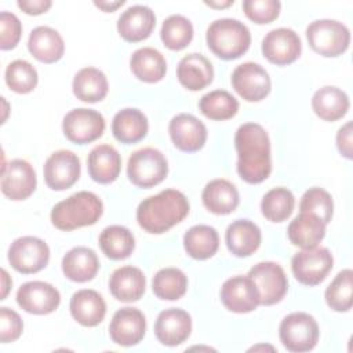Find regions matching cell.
Masks as SVG:
<instances>
[{
  "label": "cell",
  "instance_id": "9",
  "mask_svg": "<svg viewBox=\"0 0 353 353\" xmlns=\"http://www.w3.org/2000/svg\"><path fill=\"white\" fill-rule=\"evenodd\" d=\"M50 261L47 243L34 236L15 239L8 248V262L19 273L32 274L43 270Z\"/></svg>",
  "mask_w": 353,
  "mask_h": 353
},
{
  "label": "cell",
  "instance_id": "51",
  "mask_svg": "<svg viewBox=\"0 0 353 353\" xmlns=\"http://www.w3.org/2000/svg\"><path fill=\"white\" fill-rule=\"evenodd\" d=\"M205 4L207 6H210V7H212V8H226V7H229V6H232L233 4V0H228V1H205Z\"/></svg>",
  "mask_w": 353,
  "mask_h": 353
},
{
  "label": "cell",
  "instance_id": "50",
  "mask_svg": "<svg viewBox=\"0 0 353 353\" xmlns=\"http://www.w3.org/2000/svg\"><path fill=\"white\" fill-rule=\"evenodd\" d=\"M12 285V280L11 277L8 276L7 270L6 269H1V298L0 299H6L10 288Z\"/></svg>",
  "mask_w": 353,
  "mask_h": 353
},
{
  "label": "cell",
  "instance_id": "43",
  "mask_svg": "<svg viewBox=\"0 0 353 353\" xmlns=\"http://www.w3.org/2000/svg\"><path fill=\"white\" fill-rule=\"evenodd\" d=\"M299 212L313 214L327 225L334 214V201L331 194L323 188L307 189L301 197Z\"/></svg>",
  "mask_w": 353,
  "mask_h": 353
},
{
  "label": "cell",
  "instance_id": "11",
  "mask_svg": "<svg viewBox=\"0 0 353 353\" xmlns=\"http://www.w3.org/2000/svg\"><path fill=\"white\" fill-rule=\"evenodd\" d=\"M103 116L88 108H76L65 114L62 130L65 137L77 145H85L97 141L105 131Z\"/></svg>",
  "mask_w": 353,
  "mask_h": 353
},
{
  "label": "cell",
  "instance_id": "4",
  "mask_svg": "<svg viewBox=\"0 0 353 353\" xmlns=\"http://www.w3.org/2000/svg\"><path fill=\"white\" fill-rule=\"evenodd\" d=\"M208 48L221 59H237L251 44L250 29L234 18H221L210 23L205 33Z\"/></svg>",
  "mask_w": 353,
  "mask_h": 353
},
{
  "label": "cell",
  "instance_id": "1",
  "mask_svg": "<svg viewBox=\"0 0 353 353\" xmlns=\"http://www.w3.org/2000/svg\"><path fill=\"white\" fill-rule=\"evenodd\" d=\"M237 172L247 183H261L272 172L270 139L266 130L256 123L241 124L234 135Z\"/></svg>",
  "mask_w": 353,
  "mask_h": 353
},
{
  "label": "cell",
  "instance_id": "22",
  "mask_svg": "<svg viewBox=\"0 0 353 353\" xmlns=\"http://www.w3.org/2000/svg\"><path fill=\"white\" fill-rule=\"evenodd\" d=\"M146 277L139 268L127 265L117 268L109 277V291L120 302H135L142 298Z\"/></svg>",
  "mask_w": 353,
  "mask_h": 353
},
{
  "label": "cell",
  "instance_id": "7",
  "mask_svg": "<svg viewBox=\"0 0 353 353\" xmlns=\"http://www.w3.org/2000/svg\"><path fill=\"white\" fill-rule=\"evenodd\" d=\"M319 335L317 321L305 312L287 314L279 327V336L283 346L295 353L312 350L317 345Z\"/></svg>",
  "mask_w": 353,
  "mask_h": 353
},
{
  "label": "cell",
  "instance_id": "17",
  "mask_svg": "<svg viewBox=\"0 0 353 353\" xmlns=\"http://www.w3.org/2000/svg\"><path fill=\"white\" fill-rule=\"evenodd\" d=\"M146 331V319L143 313L131 306L119 309L109 324V336L119 346L138 345Z\"/></svg>",
  "mask_w": 353,
  "mask_h": 353
},
{
  "label": "cell",
  "instance_id": "37",
  "mask_svg": "<svg viewBox=\"0 0 353 353\" xmlns=\"http://www.w3.org/2000/svg\"><path fill=\"white\" fill-rule=\"evenodd\" d=\"M153 294L163 301H176L188 290V277L178 268H163L152 280Z\"/></svg>",
  "mask_w": 353,
  "mask_h": 353
},
{
  "label": "cell",
  "instance_id": "31",
  "mask_svg": "<svg viewBox=\"0 0 353 353\" xmlns=\"http://www.w3.org/2000/svg\"><path fill=\"white\" fill-rule=\"evenodd\" d=\"M132 74L145 83H157L164 79L167 62L163 54L153 47H141L130 58Z\"/></svg>",
  "mask_w": 353,
  "mask_h": 353
},
{
  "label": "cell",
  "instance_id": "28",
  "mask_svg": "<svg viewBox=\"0 0 353 353\" xmlns=\"http://www.w3.org/2000/svg\"><path fill=\"white\" fill-rule=\"evenodd\" d=\"M99 270V259L92 248L73 247L62 258V272L66 279L76 283L92 280Z\"/></svg>",
  "mask_w": 353,
  "mask_h": 353
},
{
  "label": "cell",
  "instance_id": "45",
  "mask_svg": "<svg viewBox=\"0 0 353 353\" xmlns=\"http://www.w3.org/2000/svg\"><path fill=\"white\" fill-rule=\"evenodd\" d=\"M22 34V25L18 17L8 11L0 12V48L12 50Z\"/></svg>",
  "mask_w": 353,
  "mask_h": 353
},
{
  "label": "cell",
  "instance_id": "46",
  "mask_svg": "<svg viewBox=\"0 0 353 353\" xmlns=\"http://www.w3.org/2000/svg\"><path fill=\"white\" fill-rule=\"evenodd\" d=\"M23 330V323L21 316L10 309L0 307V341L1 343H8L17 341Z\"/></svg>",
  "mask_w": 353,
  "mask_h": 353
},
{
  "label": "cell",
  "instance_id": "34",
  "mask_svg": "<svg viewBox=\"0 0 353 353\" xmlns=\"http://www.w3.org/2000/svg\"><path fill=\"white\" fill-rule=\"evenodd\" d=\"M72 88L77 99L88 103H95L102 101L108 95L109 84L102 70L87 66L80 69L74 74Z\"/></svg>",
  "mask_w": 353,
  "mask_h": 353
},
{
  "label": "cell",
  "instance_id": "38",
  "mask_svg": "<svg viewBox=\"0 0 353 353\" xmlns=\"http://www.w3.org/2000/svg\"><path fill=\"white\" fill-rule=\"evenodd\" d=\"M199 109L210 120H228L239 112V101L225 90H214L200 98Z\"/></svg>",
  "mask_w": 353,
  "mask_h": 353
},
{
  "label": "cell",
  "instance_id": "24",
  "mask_svg": "<svg viewBox=\"0 0 353 353\" xmlns=\"http://www.w3.org/2000/svg\"><path fill=\"white\" fill-rule=\"evenodd\" d=\"M176 77L186 90L200 91L212 83L214 68L203 54L192 52L179 61Z\"/></svg>",
  "mask_w": 353,
  "mask_h": 353
},
{
  "label": "cell",
  "instance_id": "44",
  "mask_svg": "<svg viewBox=\"0 0 353 353\" xmlns=\"http://www.w3.org/2000/svg\"><path fill=\"white\" fill-rule=\"evenodd\" d=\"M281 3L279 0H244L243 11L248 19L263 25L273 22L280 14Z\"/></svg>",
  "mask_w": 353,
  "mask_h": 353
},
{
  "label": "cell",
  "instance_id": "27",
  "mask_svg": "<svg viewBox=\"0 0 353 353\" xmlns=\"http://www.w3.org/2000/svg\"><path fill=\"white\" fill-rule=\"evenodd\" d=\"M204 207L216 215H226L233 212L239 203L240 196L237 188L223 178L210 181L201 193Z\"/></svg>",
  "mask_w": 353,
  "mask_h": 353
},
{
  "label": "cell",
  "instance_id": "48",
  "mask_svg": "<svg viewBox=\"0 0 353 353\" xmlns=\"http://www.w3.org/2000/svg\"><path fill=\"white\" fill-rule=\"evenodd\" d=\"M17 4L28 15H40L52 6L50 0H19Z\"/></svg>",
  "mask_w": 353,
  "mask_h": 353
},
{
  "label": "cell",
  "instance_id": "14",
  "mask_svg": "<svg viewBox=\"0 0 353 353\" xmlns=\"http://www.w3.org/2000/svg\"><path fill=\"white\" fill-rule=\"evenodd\" d=\"M302 51V43L298 33L290 28H277L270 30L262 40L263 57L279 66L295 62Z\"/></svg>",
  "mask_w": 353,
  "mask_h": 353
},
{
  "label": "cell",
  "instance_id": "5",
  "mask_svg": "<svg viewBox=\"0 0 353 353\" xmlns=\"http://www.w3.org/2000/svg\"><path fill=\"white\" fill-rule=\"evenodd\" d=\"M310 48L323 57H339L350 44L349 28L335 19H316L306 28Z\"/></svg>",
  "mask_w": 353,
  "mask_h": 353
},
{
  "label": "cell",
  "instance_id": "29",
  "mask_svg": "<svg viewBox=\"0 0 353 353\" xmlns=\"http://www.w3.org/2000/svg\"><path fill=\"white\" fill-rule=\"evenodd\" d=\"M29 52L43 63H54L59 61L65 52L62 36L50 26L34 28L28 39Z\"/></svg>",
  "mask_w": 353,
  "mask_h": 353
},
{
  "label": "cell",
  "instance_id": "13",
  "mask_svg": "<svg viewBox=\"0 0 353 353\" xmlns=\"http://www.w3.org/2000/svg\"><path fill=\"white\" fill-rule=\"evenodd\" d=\"M80 159L72 150L61 149L48 156L44 163V181L52 190H65L80 178Z\"/></svg>",
  "mask_w": 353,
  "mask_h": 353
},
{
  "label": "cell",
  "instance_id": "35",
  "mask_svg": "<svg viewBox=\"0 0 353 353\" xmlns=\"http://www.w3.org/2000/svg\"><path fill=\"white\" fill-rule=\"evenodd\" d=\"M183 247L189 256L199 261L208 259L218 251V232L210 225H194L183 234Z\"/></svg>",
  "mask_w": 353,
  "mask_h": 353
},
{
  "label": "cell",
  "instance_id": "3",
  "mask_svg": "<svg viewBox=\"0 0 353 353\" xmlns=\"http://www.w3.org/2000/svg\"><path fill=\"white\" fill-rule=\"evenodd\" d=\"M103 212L102 200L92 192L81 190L57 203L51 210V223L63 232L91 226Z\"/></svg>",
  "mask_w": 353,
  "mask_h": 353
},
{
  "label": "cell",
  "instance_id": "33",
  "mask_svg": "<svg viewBox=\"0 0 353 353\" xmlns=\"http://www.w3.org/2000/svg\"><path fill=\"white\" fill-rule=\"evenodd\" d=\"M290 241L301 248L316 247L325 236V223L313 214L299 212L287 229Z\"/></svg>",
  "mask_w": 353,
  "mask_h": 353
},
{
  "label": "cell",
  "instance_id": "36",
  "mask_svg": "<svg viewBox=\"0 0 353 353\" xmlns=\"http://www.w3.org/2000/svg\"><path fill=\"white\" fill-rule=\"evenodd\" d=\"M99 247L108 258L120 261L132 254L135 248V239L132 232L125 226L110 225L101 232Z\"/></svg>",
  "mask_w": 353,
  "mask_h": 353
},
{
  "label": "cell",
  "instance_id": "10",
  "mask_svg": "<svg viewBox=\"0 0 353 353\" xmlns=\"http://www.w3.org/2000/svg\"><path fill=\"white\" fill-rule=\"evenodd\" d=\"M247 276L254 281L259 292L261 305H276L287 294L288 279L284 273V269L276 262H258L250 269Z\"/></svg>",
  "mask_w": 353,
  "mask_h": 353
},
{
  "label": "cell",
  "instance_id": "39",
  "mask_svg": "<svg viewBox=\"0 0 353 353\" xmlns=\"http://www.w3.org/2000/svg\"><path fill=\"white\" fill-rule=\"evenodd\" d=\"M295 207V197L287 188L279 186L270 189L261 201L262 215L270 222H284L288 219Z\"/></svg>",
  "mask_w": 353,
  "mask_h": 353
},
{
  "label": "cell",
  "instance_id": "12",
  "mask_svg": "<svg viewBox=\"0 0 353 353\" xmlns=\"http://www.w3.org/2000/svg\"><path fill=\"white\" fill-rule=\"evenodd\" d=\"M232 87L247 102L265 99L272 88L269 73L259 63L244 62L232 73Z\"/></svg>",
  "mask_w": 353,
  "mask_h": 353
},
{
  "label": "cell",
  "instance_id": "49",
  "mask_svg": "<svg viewBox=\"0 0 353 353\" xmlns=\"http://www.w3.org/2000/svg\"><path fill=\"white\" fill-rule=\"evenodd\" d=\"M94 4L105 12H113L114 10H117L119 7H121L124 4V0H119V1H94Z\"/></svg>",
  "mask_w": 353,
  "mask_h": 353
},
{
  "label": "cell",
  "instance_id": "15",
  "mask_svg": "<svg viewBox=\"0 0 353 353\" xmlns=\"http://www.w3.org/2000/svg\"><path fill=\"white\" fill-rule=\"evenodd\" d=\"M36 171L23 159H14L1 170V192L14 201L28 199L36 189Z\"/></svg>",
  "mask_w": 353,
  "mask_h": 353
},
{
  "label": "cell",
  "instance_id": "32",
  "mask_svg": "<svg viewBox=\"0 0 353 353\" xmlns=\"http://www.w3.org/2000/svg\"><path fill=\"white\" fill-rule=\"evenodd\" d=\"M350 102L345 91L334 85L319 88L312 98L313 112L325 121H336L349 110Z\"/></svg>",
  "mask_w": 353,
  "mask_h": 353
},
{
  "label": "cell",
  "instance_id": "30",
  "mask_svg": "<svg viewBox=\"0 0 353 353\" xmlns=\"http://www.w3.org/2000/svg\"><path fill=\"white\" fill-rule=\"evenodd\" d=\"M149 130L146 116L135 108L119 110L112 121L113 137L121 143H137L142 141Z\"/></svg>",
  "mask_w": 353,
  "mask_h": 353
},
{
  "label": "cell",
  "instance_id": "18",
  "mask_svg": "<svg viewBox=\"0 0 353 353\" xmlns=\"http://www.w3.org/2000/svg\"><path fill=\"white\" fill-rule=\"evenodd\" d=\"M221 301L233 313H250L259 305V292L248 276H233L221 287Z\"/></svg>",
  "mask_w": 353,
  "mask_h": 353
},
{
  "label": "cell",
  "instance_id": "52",
  "mask_svg": "<svg viewBox=\"0 0 353 353\" xmlns=\"http://www.w3.org/2000/svg\"><path fill=\"white\" fill-rule=\"evenodd\" d=\"M258 349H269V350H274V347L273 346H268V345H258V346H254V347H251L250 350H258Z\"/></svg>",
  "mask_w": 353,
  "mask_h": 353
},
{
  "label": "cell",
  "instance_id": "25",
  "mask_svg": "<svg viewBox=\"0 0 353 353\" xmlns=\"http://www.w3.org/2000/svg\"><path fill=\"white\" fill-rule=\"evenodd\" d=\"M87 168L92 181L106 185L117 179L121 170L120 153L110 145L95 146L87 157Z\"/></svg>",
  "mask_w": 353,
  "mask_h": 353
},
{
  "label": "cell",
  "instance_id": "6",
  "mask_svg": "<svg viewBox=\"0 0 353 353\" xmlns=\"http://www.w3.org/2000/svg\"><path fill=\"white\" fill-rule=\"evenodd\" d=\"M168 174L165 156L154 148H142L131 153L127 163L128 179L138 188H153Z\"/></svg>",
  "mask_w": 353,
  "mask_h": 353
},
{
  "label": "cell",
  "instance_id": "42",
  "mask_svg": "<svg viewBox=\"0 0 353 353\" xmlns=\"http://www.w3.org/2000/svg\"><path fill=\"white\" fill-rule=\"evenodd\" d=\"M4 79L10 90L17 94H28L37 85V72L32 63L25 59H15L6 68Z\"/></svg>",
  "mask_w": 353,
  "mask_h": 353
},
{
  "label": "cell",
  "instance_id": "16",
  "mask_svg": "<svg viewBox=\"0 0 353 353\" xmlns=\"http://www.w3.org/2000/svg\"><path fill=\"white\" fill-rule=\"evenodd\" d=\"M17 303L30 314H50L59 306L61 294L50 283L28 281L18 288Z\"/></svg>",
  "mask_w": 353,
  "mask_h": 353
},
{
  "label": "cell",
  "instance_id": "2",
  "mask_svg": "<svg viewBox=\"0 0 353 353\" xmlns=\"http://www.w3.org/2000/svg\"><path fill=\"white\" fill-rule=\"evenodd\" d=\"M189 214L186 196L176 189H165L143 199L137 208L138 225L150 234H161L182 222Z\"/></svg>",
  "mask_w": 353,
  "mask_h": 353
},
{
  "label": "cell",
  "instance_id": "21",
  "mask_svg": "<svg viewBox=\"0 0 353 353\" xmlns=\"http://www.w3.org/2000/svg\"><path fill=\"white\" fill-rule=\"evenodd\" d=\"M156 25V15L148 6L135 4L128 7L117 19L119 34L130 43L148 39Z\"/></svg>",
  "mask_w": 353,
  "mask_h": 353
},
{
  "label": "cell",
  "instance_id": "40",
  "mask_svg": "<svg viewBox=\"0 0 353 353\" xmlns=\"http://www.w3.org/2000/svg\"><path fill=\"white\" fill-rule=\"evenodd\" d=\"M325 302L335 312H349L353 305V272L341 270L325 290Z\"/></svg>",
  "mask_w": 353,
  "mask_h": 353
},
{
  "label": "cell",
  "instance_id": "8",
  "mask_svg": "<svg viewBox=\"0 0 353 353\" xmlns=\"http://www.w3.org/2000/svg\"><path fill=\"white\" fill-rule=\"evenodd\" d=\"M334 266V258L325 247L302 248L291 261L295 279L305 285L313 287L323 283Z\"/></svg>",
  "mask_w": 353,
  "mask_h": 353
},
{
  "label": "cell",
  "instance_id": "47",
  "mask_svg": "<svg viewBox=\"0 0 353 353\" xmlns=\"http://www.w3.org/2000/svg\"><path fill=\"white\" fill-rule=\"evenodd\" d=\"M336 146L339 153L346 157H353V124L352 121H347L345 125H342L336 132Z\"/></svg>",
  "mask_w": 353,
  "mask_h": 353
},
{
  "label": "cell",
  "instance_id": "19",
  "mask_svg": "<svg viewBox=\"0 0 353 353\" xmlns=\"http://www.w3.org/2000/svg\"><path fill=\"white\" fill-rule=\"evenodd\" d=\"M168 132L175 148L182 152H197L207 141V127L189 113L174 116L168 124Z\"/></svg>",
  "mask_w": 353,
  "mask_h": 353
},
{
  "label": "cell",
  "instance_id": "26",
  "mask_svg": "<svg viewBox=\"0 0 353 353\" xmlns=\"http://www.w3.org/2000/svg\"><path fill=\"white\" fill-rule=\"evenodd\" d=\"M261 240V229L250 219H237L232 222L225 232L228 250L239 258L252 255L259 248Z\"/></svg>",
  "mask_w": 353,
  "mask_h": 353
},
{
  "label": "cell",
  "instance_id": "20",
  "mask_svg": "<svg viewBox=\"0 0 353 353\" xmlns=\"http://www.w3.org/2000/svg\"><path fill=\"white\" fill-rule=\"evenodd\" d=\"M192 332L190 314L179 307H170L159 313L154 323V335L164 346H178L183 343Z\"/></svg>",
  "mask_w": 353,
  "mask_h": 353
},
{
  "label": "cell",
  "instance_id": "41",
  "mask_svg": "<svg viewBox=\"0 0 353 353\" xmlns=\"http://www.w3.org/2000/svg\"><path fill=\"white\" fill-rule=\"evenodd\" d=\"M160 37L167 48L172 51L183 50L193 39V25L183 15H170L163 22Z\"/></svg>",
  "mask_w": 353,
  "mask_h": 353
},
{
  "label": "cell",
  "instance_id": "23",
  "mask_svg": "<svg viewBox=\"0 0 353 353\" xmlns=\"http://www.w3.org/2000/svg\"><path fill=\"white\" fill-rule=\"evenodd\" d=\"M72 317L83 327L98 325L106 314V303L99 292L90 288L76 291L69 302Z\"/></svg>",
  "mask_w": 353,
  "mask_h": 353
}]
</instances>
